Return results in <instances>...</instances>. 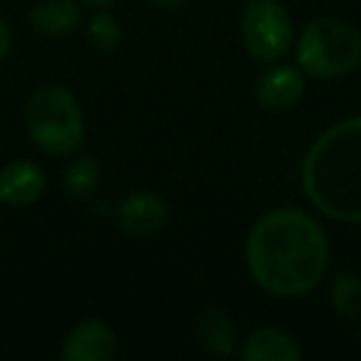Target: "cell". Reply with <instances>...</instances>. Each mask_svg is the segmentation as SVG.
<instances>
[{
  "mask_svg": "<svg viewBox=\"0 0 361 361\" xmlns=\"http://www.w3.org/2000/svg\"><path fill=\"white\" fill-rule=\"evenodd\" d=\"M329 260L322 226L297 208H277L257 221L247 240V265L272 295L300 297L314 290Z\"/></svg>",
  "mask_w": 361,
  "mask_h": 361,
  "instance_id": "1",
  "label": "cell"
},
{
  "mask_svg": "<svg viewBox=\"0 0 361 361\" xmlns=\"http://www.w3.org/2000/svg\"><path fill=\"white\" fill-rule=\"evenodd\" d=\"M297 62L317 80L349 75L361 67V32L339 18H317L300 35Z\"/></svg>",
  "mask_w": 361,
  "mask_h": 361,
  "instance_id": "2",
  "label": "cell"
},
{
  "mask_svg": "<svg viewBox=\"0 0 361 361\" xmlns=\"http://www.w3.org/2000/svg\"><path fill=\"white\" fill-rule=\"evenodd\" d=\"M27 131L42 151L62 156L85 141V116L77 99L62 87H40L27 102Z\"/></svg>",
  "mask_w": 361,
  "mask_h": 361,
  "instance_id": "3",
  "label": "cell"
},
{
  "mask_svg": "<svg viewBox=\"0 0 361 361\" xmlns=\"http://www.w3.org/2000/svg\"><path fill=\"white\" fill-rule=\"evenodd\" d=\"M243 45L257 62H277L292 45V20L280 0H247L240 13Z\"/></svg>",
  "mask_w": 361,
  "mask_h": 361,
  "instance_id": "4",
  "label": "cell"
},
{
  "mask_svg": "<svg viewBox=\"0 0 361 361\" xmlns=\"http://www.w3.org/2000/svg\"><path fill=\"white\" fill-rule=\"evenodd\" d=\"M169 221V208L156 193H134L116 211V226L129 238H149Z\"/></svg>",
  "mask_w": 361,
  "mask_h": 361,
  "instance_id": "5",
  "label": "cell"
},
{
  "mask_svg": "<svg viewBox=\"0 0 361 361\" xmlns=\"http://www.w3.org/2000/svg\"><path fill=\"white\" fill-rule=\"evenodd\" d=\"M114 356V334L97 319L80 322L62 346L65 361H109Z\"/></svg>",
  "mask_w": 361,
  "mask_h": 361,
  "instance_id": "6",
  "label": "cell"
},
{
  "mask_svg": "<svg viewBox=\"0 0 361 361\" xmlns=\"http://www.w3.org/2000/svg\"><path fill=\"white\" fill-rule=\"evenodd\" d=\"M305 94V77L297 67H272L257 80L255 97L265 109H290Z\"/></svg>",
  "mask_w": 361,
  "mask_h": 361,
  "instance_id": "7",
  "label": "cell"
},
{
  "mask_svg": "<svg viewBox=\"0 0 361 361\" xmlns=\"http://www.w3.org/2000/svg\"><path fill=\"white\" fill-rule=\"evenodd\" d=\"M45 191V173L32 161H13L0 171V201L30 206Z\"/></svg>",
  "mask_w": 361,
  "mask_h": 361,
  "instance_id": "8",
  "label": "cell"
},
{
  "mask_svg": "<svg viewBox=\"0 0 361 361\" xmlns=\"http://www.w3.org/2000/svg\"><path fill=\"white\" fill-rule=\"evenodd\" d=\"M245 361H297L302 356L297 341L280 329H255L240 349Z\"/></svg>",
  "mask_w": 361,
  "mask_h": 361,
  "instance_id": "9",
  "label": "cell"
},
{
  "mask_svg": "<svg viewBox=\"0 0 361 361\" xmlns=\"http://www.w3.org/2000/svg\"><path fill=\"white\" fill-rule=\"evenodd\" d=\"M80 8L75 0H40L30 11V23L35 32L47 37L67 35L80 25Z\"/></svg>",
  "mask_w": 361,
  "mask_h": 361,
  "instance_id": "10",
  "label": "cell"
},
{
  "mask_svg": "<svg viewBox=\"0 0 361 361\" xmlns=\"http://www.w3.org/2000/svg\"><path fill=\"white\" fill-rule=\"evenodd\" d=\"M196 334L203 349L211 351L213 356H228L235 349V329H233L226 312L218 307H208L198 314Z\"/></svg>",
  "mask_w": 361,
  "mask_h": 361,
  "instance_id": "11",
  "label": "cell"
},
{
  "mask_svg": "<svg viewBox=\"0 0 361 361\" xmlns=\"http://www.w3.org/2000/svg\"><path fill=\"white\" fill-rule=\"evenodd\" d=\"M99 183V164L94 156L80 154L65 169V188L77 198L90 196Z\"/></svg>",
  "mask_w": 361,
  "mask_h": 361,
  "instance_id": "12",
  "label": "cell"
},
{
  "mask_svg": "<svg viewBox=\"0 0 361 361\" xmlns=\"http://www.w3.org/2000/svg\"><path fill=\"white\" fill-rule=\"evenodd\" d=\"M331 302L336 312L349 319L361 317V277L354 272H339L331 285Z\"/></svg>",
  "mask_w": 361,
  "mask_h": 361,
  "instance_id": "13",
  "label": "cell"
},
{
  "mask_svg": "<svg viewBox=\"0 0 361 361\" xmlns=\"http://www.w3.org/2000/svg\"><path fill=\"white\" fill-rule=\"evenodd\" d=\"M119 37H121L119 23L109 13H97L90 20V25H87V40L99 52H111L119 45Z\"/></svg>",
  "mask_w": 361,
  "mask_h": 361,
  "instance_id": "14",
  "label": "cell"
},
{
  "mask_svg": "<svg viewBox=\"0 0 361 361\" xmlns=\"http://www.w3.org/2000/svg\"><path fill=\"white\" fill-rule=\"evenodd\" d=\"M8 50H11V30H8L6 23L0 20V60L8 55Z\"/></svg>",
  "mask_w": 361,
  "mask_h": 361,
  "instance_id": "15",
  "label": "cell"
},
{
  "mask_svg": "<svg viewBox=\"0 0 361 361\" xmlns=\"http://www.w3.org/2000/svg\"><path fill=\"white\" fill-rule=\"evenodd\" d=\"M159 8H169V11H173V8H180V6H186L188 0H154Z\"/></svg>",
  "mask_w": 361,
  "mask_h": 361,
  "instance_id": "16",
  "label": "cell"
},
{
  "mask_svg": "<svg viewBox=\"0 0 361 361\" xmlns=\"http://www.w3.org/2000/svg\"><path fill=\"white\" fill-rule=\"evenodd\" d=\"M87 6H94V8H104V6H109L111 0H85Z\"/></svg>",
  "mask_w": 361,
  "mask_h": 361,
  "instance_id": "17",
  "label": "cell"
}]
</instances>
